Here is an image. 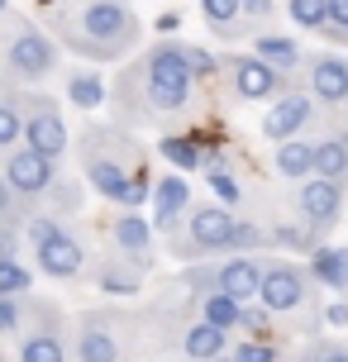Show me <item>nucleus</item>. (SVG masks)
I'll use <instances>...</instances> for the list:
<instances>
[{"label": "nucleus", "mask_w": 348, "mask_h": 362, "mask_svg": "<svg viewBox=\"0 0 348 362\" xmlns=\"http://www.w3.org/2000/svg\"><path fill=\"white\" fill-rule=\"evenodd\" d=\"M196 100V76L186 62V43L177 38H158L139 62L120 67L110 81V105L120 124H163L172 115H186Z\"/></svg>", "instance_id": "f257e3e1"}, {"label": "nucleus", "mask_w": 348, "mask_h": 362, "mask_svg": "<svg viewBox=\"0 0 348 362\" xmlns=\"http://www.w3.org/2000/svg\"><path fill=\"white\" fill-rule=\"evenodd\" d=\"M76 158H81V181L115 210H139L153 191L148 158L124 124H86L76 139Z\"/></svg>", "instance_id": "f03ea898"}, {"label": "nucleus", "mask_w": 348, "mask_h": 362, "mask_svg": "<svg viewBox=\"0 0 348 362\" xmlns=\"http://www.w3.org/2000/svg\"><path fill=\"white\" fill-rule=\"evenodd\" d=\"M48 29L57 48H72L95 67L120 62L139 43V19L124 0H57L48 10Z\"/></svg>", "instance_id": "7ed1b4c3"}, {"label": "nucleus", "mask_w": 348, "mask_h": 362, "mask_svg": "<svg viewBox=\"0 0 348 362\" xmlns=\"http://www.w3.org/2000/svg\"><path fill=\"white\" fill-rule=\"evenodd\" d=\"M0 24H5L0 29V81L19 90L48 81L57 72V62H62L57 38L24 15H0Z\"/></svg>", "instance_id": "20e7f679"}, {"label": "nucleus", "mask_w": 348, "mask_h": 362, "mask_svg": "<svg viewBox=\"0 0 348 362\" xmlns=\"http://www.w3.org/2000/svg\"><path fill=\"white\" fill-rule=\"evenodd\" d=\"M72 358V325L57 300L24 296V329L15 339V362H67Z\"/></svg>", "instance_id": "39448f33"}, {"label": "nucleus", "mask_w": 348, "mask_h": 362, "mask_svg": "<svg viewBox=\"0 0 348 362\" xmlns=\"http://www.w3.org/2000/svg\"><path fill=\"white\" fill-rule=\"evenodd\" d=\"M234 210L220 205V200H205V205H191L182 219V229L167 238L172 257L182 262H205V257H224L234 248Z\"/></svg>", "instance_id": "423d86ee"}, {"label": "nucleus", "mask_w": 348, "mask_h": 362, "mask_svg": "<svg viewBox=\"0 0 348 362\" xmlns=\"http://www.w3.org/2000/svg\"><path fill=\"white\" fill-rule=\"evenodd\" d=\"M129 320L120 310H86L72 325V362H124Z\"/></svg>", "instance_id": "0eeeda50"}, {"label": "nucleus", "mask_w": 348, "mask_h": 362, "mask_svg": "<svg viewBox=\"0 0 348 362\" xmlns=\"http://www.w3.org/2000/svg\"><path fill=\"white\" fill-rule=\"evenodd\" d=\"M19 105H24V148L62 163L67 148H72V129L62 119V105L43 90H19Z\"/></svg>", "instance_id": "6e6552de"}, {"label": "nucleus", "mask_w": 348, "mask_h": 362, "mask_svg": "<svg viewBox=\"0 0 348 362\" xmlns=\"http://www.w3.org/2000/svg\"><path fill=\"white\" fill-rule=\"evenodd\" d=\"M0 172H5V181H10V191H15V200L24 205V210H38V200L48 196V186L57 181V172L62 167L53 163V158H43V153H34V148H10L5 153V163H0Z\"/></svg>", "instance_id": "1a4fd4ad"}, {"label": "nucleus", "mask_w": 348, "mask_h": 362, "mask_svg": "<svg viewBox=\"0 0 348 362\" xmlns=\"http://www.w3.org/2000/svg\"><path fill=\"white\" fill-rule=\"evenodd\" d=\"M311 272L301 267V262H291V257H272L267 267H262V286H257V305L272 310V315H291V310H301L306 300H311Z\"/></svg>", "instance_id": "9d476101"}, {"label": "nucleus", "mask_w": 348, "mask_h": 362, "mask_svg": "<svg viewBox=\"0 0 348 362\" xmlns=\"http://www.w3.org/2000/svg\"><path fill=\"white\" fill-rule=\"evenodd\" d=\"M315 100L306 86H282L272 95V105H267V115H262V134L272 139V144H286V139H301L306 129H311L315 119Z\"/></svg>", "instance_id": "9b49d317"}, {"label": "nucleus", "mask_w": 348, "mask_h": 362, "mask_svg": "<svg viewBox=\"0 0 348 362\" xmlns=\"http://www.w3.org/2000/svg\"><path fill=\"white\" fill-rule=\"evenodd\" d=\"M34 267L43 276H53V281H81L86 272H91V257L81 248V238L62 224L57 234H48L43 243H34Z\"/></svg>", "instance_id": "f8f14e48"}, {"label": "nucleus", "mask_w": 348, "mask_h": 362, "mask_svg": "<svg viewBox=\"0 0 348 362\" xmlns=\"http://www.w3.org/2000/svg\"><path fill=\"white\" fill-rule=\"evenodd\" d=\"M296 215L306 219L315 234H330L344 219V181H325V177L296 181Z\"/></svg>", "instance_id": "ddd939ff"}, {"label": "nucleus", "mask_w": 348, "mask_h": 362, "mask_svg": "<svg viewBox=\"0 0 348 362\" xmlns=\"http://www.w3.org/2000/svg\"><path fill=\"white\" fill-rule=\"evenodd\" d=\"M220 72L229 76V90H234L243 105H262V100H272L277 90L286 86V76L277 72V67H267L262 57H253V53H238V57H229V62H220Z\"/></svg>", "instance_id": "4468645a"}, {"label": "nucleus", "mask_w": 348, "mask_h": 362, "mask_svg": "<svg viewBox=\"0 0 348 362\" xmlns=\"http://www.w3.org/2000/svg\"><path fill=\"white\" fill-rule=\"evenodd\" d=\"M306 90L320 110H348V57L320 53L306 62Z\"/></svg>", "instance_id": "2eb2a0df"}, {"label": "nucleus", "mask_w": 348, "mask_h": 362, "mask_svg": "<svg viewBox=\"0 0 348 362\" xmlns=\"http://www.w3.org/2000/svg\"><path fill=\"white\" fill-rule=\"evenodd\" d=\"M148 200H153V234L172 238L177 229H182L186 210H191V181H186L182 172L153 177V191H148Z\"/></svg>", "instance_id": "dca6fc26"}, {"label": "nucleus", "mask_w": 348, "mask_h": 362, "mask_svg": "<svg viewBox=\"0 0 348 362\" xmlns=\"http://www.w3.org/2000/svg\"><path fill=\"white\" fill-rule=\"evenodd\" d=\"M105 234H110V253H124L129 262L153 267V238H158L153 234V219H144L139 210H115Z\"/></svg>", "instance_id": "f3484780"}, {"label": "nucleus", "mask_w": 348, "mask_h": 362, "mask_svg": "<svg viewBox=\"0 0 348 362\" xmlns=\"http://www.w3.org/2000/svg\"><path fill=\"white\" fill-rule=\"evenodd\" d=\"M262 267H267V253H224V262H215V291L248 305V300H257Z\"/></svg>", "instance_id": "a211bd4d"}, {"label": "nucleus", "mask_w": 348, "mask_h": 362, "mask_svg": "<svg viewBox=\"0 0 348 362\" xmlns=\"http://www.w3.org/2000/svg\"><path fill=\"white\" fill-rule=\"evenodd\" d=\"M144 272L139 262H129L124 253H105V257H95V267H91V281L100 296H139L144 291Z\"/></svg>", "instance_id": "6ab92c4d"}, {"label": "nucleus", "mask_w": 348, "mask_h": 362, "mask_svg": "<svg viewBox=\"0 0 348 362\" xmlns=\"http://www.w3.org/2000/svg\"><path fill=\"white\" fill-rule=\"evenodd\" d=\"M272 167L282 181H306L315 177V139H286V144H272Z\"/></svg>", "instance_id": "aec40b11"}, {"label": "nucleus", "mask_w": 348, "mask_h": 362, "mask_svg": "<svg viewBox=\"0 0 348 362\" xmlns=\"http://www.w3.org/2000/svg\"><path fill=\"white\" fill-rule=\"evenodd\" d=\"M177 348H182L191 362H210V358H224V353H229V334L215 329V325H205V320H191V325L182 329Z\"/></svg>", "instance_id": "412c9836"}, {"label": "nucleus", "mask_w": 348, "mask_h": 362, "mask_svg": "<svg viewBox=\"0 0 348 362\" xmlns=\"http://www.w3.org/2000/svg\"><path fill=\"white\" fill-rule=\"evenodd\" d=\"M311 281L315 286H325V291H348V248H330V243H320L311 253Z\"/></svg>", "instance_id": "4be33fe9"}, {"label": "nucleus", "mask_w": 348, "mask_h": 362, "mask_svg": "<svg viewBox=\"0 0 348 362\" xmlns=\"http://www.w3.org/2000/svg\"><path fill=\"white\" fill-rule=\"evenodd\" d=\"M253 57H262L267 67H277L282 76H291L301 62H306V53H301V43H296L291 34H253Z\"/></svg>", "instance_id": "5701e85b"}, {"label": "nucleus", "mask_w": 348, "mask_h": 362, "mask_svg": "<svg viewBox=\"0 0 348 362\" xmlns=\"http://www.w3.org/2000/svg\"><path fill=\"white\" fill-rule=\"evenodd\" d=\"M315 177L325 181H348V124L315 139Z\"/></svg>", "instance_id": "b1692460"}, {"label": "nucleus", "mask_w": 348, "mask_h": 362, "mask_svg": "<svg viewBox=\"0 0 348 362\" xmlns=\"http://www.w3.org/2000/svg\"><path fill=\"white\" fill-rule=\"evenodd\" d=\"M62 90H67V100H72L76 110H100V105H105V95H110L100 67H72L67 81H62Z\"/></svg>", "instance_id": "393cba45"}, {"label": "nucleus", "mask_w": 348, "mask_h": 362, "mask_svg": "<svg viewBox=\"0 0 348 362\" xmlns=\"http://www.w3.org/2000/svg\"><path fill=\"white\" fill-rule=\"evenodd\" d=\"M158 153H163V163H172L182 177L205 167V144H201V139H191V134H163Z\"/></svg>", "instance_id": "a878e982"}, {"label": "nucleus", "mask_w": 348, "mask_h": 362, "mask_svg": "<svg viewBox=\"0 0 348 362\" xmlns=\"http://www.w3.org/2000/svg\"><path fill=\"white\" fill-rule=\"evenodd\" d=\"M267 238H272V248H282V257L286 253H306L311 257L315 248H320V234H315L306 219H277L272 229H267Z\"/></svg>", "instance_id": "bb28decb"}, {"label": "nucleus", "mask_w": 348, "mask_h": 362, "mask_svg": "<svg viewBox=\"0 0 348 362\" xmlns=\"http://www.w3.org/2000/svg\"><path fill=\"white\" fill-rule=\"evenodd\" d=\"M196 320H205V325L224 329V334H234L238 329V315H243V305H238L234 296H224V291H205V296H196Z\"/></svg>", "instance_id": "cd10ccee"}, {"label": "nucleus", "mask_w": 348, "mask_h": 362, "mask_svg": "<svg viewBox=\"0 0 348 362\" xmlns=\"http://www.w3.org/2000/svg\"><path fill=\"white\" fill-rule=\"evenodd\" d=\"M81 200H86V186L76 177H67V172H57V181L48 186V196L38 200L48 215H57V219H67V215H76L81 210Z\"/></svg>", "instance_id": "c85d7f7f"}, {"label": "nucleus", "mask_w": 348, "mask_h": 362, "mask_svg": "<svg viewBox=\"0 0 348 362\" xmlns=\"http://www.w3.org/2000/svg\"><path fill=\"white\" fill-rule=\"evenodd\" d=\"M24 144V105H19V86H0V153Z\"/></svg>", "instance_id": "c756f323"}, {"label": "nucleus", "mask_w": 348, "mask_h": 362, "mask_svg": "<svg viewBox=\"0 0 348 362\" xmlns=\"http://www.w3.org/2000/svg\"><path fill=\"white\" fill-rule=\"evenodd\" d=\"M201 15H205V24L215 29L220 38H234V34H243V5L238 0H201Z\"/></svg>", "instance_id": "7c9ffc66"}, {"label": "nucleus", "mask_w": 348, "mask_h": 362, "mask_svg": "<svg viewBox=\"0 0 348 362\" xmlns=\"http://www.w3.org/2000/svg\"><path fill=\"white\" fill-rule=\"evenodd\" d=\"M286 15H291L296 29L325 34V24H330V0H286Z\"/></svg>", "instance_id": "2f4dec72"}, {"label": "nucleus", "mask_w": 348, "mask_h": 362, "mask_svg": "<svg viewBox=\"0 0 348 362\" xmlns=\"http://www.w3.org/2000/svg\"><path fill=\"white\" fill-rule=\"evenodd\" d=\"M272 248V238H267V229L257 224V219H234V248L229 253H267Z\"/></svg>", "instance_id": "473e14b6"}, {"label": "nucleus", "mask_w": 348, "mask_h": 362, "mask_svg": "<svg viewBox=\"0 0 348 362\" xmlns=\"http://www.w3.org/2000/svg\"><path fill=\"white\" fill-rule=\"evenodd\" d=\"M34 291V272L19 257H0V296H29Z\"/></svg>", "instance_id": "72a5a7b5"}, {"label": "nucleus", "mask_w": 348, "mask_h": 362, "mask_svg": "<svg viewBox=\"0 0 348 362\" xmlns=\"http://www.w3.org/2000/svg\"><path fill=\"white\" fill-rule=\"evenodd\" d=\"M229 358L234 362H282V348L272 339H243V344L229 348Z\"/></svg>", "instance_id": "f704fd0d"}, {"label": "nucleus", "mask_w": 348, "mask_h": 362, "mask_svg": "<svg viewBox=\"0 0 348 362\" xmlns=\"http://www.w3.org/2000/svg\"><path fill=\"white\" fill-rule=\"evenodd\" d=\"M238 329H243L248 339H272V310H262L257 300H248L243 315H238Z\"/></svg>", "instance_id": "c9c22d12"}, {"label": "nucleus", "mask_w": 348, "mask_h": 362, "mask_svg": "<svg viewBox=\"0 0 348 362\" xmlns=\"http://www.w3.org/2000/svg\"><path fill=\"white\" fill-rule=\"evenodd\" d=\"M24 329V296H0V339L15 344Z\"/></svg>", "instance_id": "e433bc0d"}, {"label": "nucleus", "mask_w": 348, "mask_h": 362, "mask_svg": "<svg viewBox=\"0 0 348 362\" xmlns=\"http://www.w3.org/2000/svg\"><path fill=\"white\" fill-rule=\"evenodd\" d=\"M296 362H348V344H339V339H311Z\"/></svg>", "instance_id": "4c0bfd02"}, {"label": "nucleus", "mask_w": 348, "mask_h": 362, "mask_svg": "<svg viewBox=\"0 0 348 362\" xmlns=\"http://www.w3.org/2000/svg\"><path fill=\"white\" fill-rule=\"evenodd\" d=\"M186 62H191V76H196V86H201V81H210V76H220V57L205 53V48H196V43H186Z\"/></svg>", "instance_id": "58836bf2"}, {"label": "nucleus", "mask_w": 348, "mask_h": 362, "mask_svg": "<svg viewBox=\"0 0 348 362\" xmlns=\"http://www.w3.org/2000/svg\"><path fill=\"white\" fill-rule=\"evenodd\" d=\"M325 38L348 43V0H330V24H325Z\"/></svg>", "instance_id": "ea45409f"}, {"label": "nucleus", "mask_w": 348, "mask_h": 362, "mask_svg": "<svg viewBox=\"0 0 348 362\" xmlns=\"http://www.w3.org/2000/svg\"><path fill=\"white\" fill-rule=\"evenodd\" d=\"M24 215H29V210L15 200L10 181H5V172H0V219H5V224H24Z\"/></svg>", "instance_id": "a19ab883"}, {"label": "nucleus", "mask_w": 348, "mask_h": 362, "mask_svg": "<svg viewBox=\"0 0 348 362\" xmlns=\"http://www.w3.org/2000/svg\"><path fill=\"white\" fill-rule=\"evenodd\" d=\"M243 5V19H267L272 15V0H238Z\"/></svg>", "instance_id": "79ce46f5"}, {"label": "nucleus", "mask_w": 348, "mask_h": 362, "mask_svg": "<svg viewBox=\"0 0 348 362\" xmlns=\"http://www.w3.org/2000/svg\"><path fill=\"white\" fill-rule=\"evenodd\" d=\"M325 325H334V329H348V300H334V305L325 310Z\"/></svg>", "instance_id": "37998d69"}, {"label": "nucleus", "mask_w": 348, "mask_h": 362, "mask_svg": "<svg viewBox=\"0 0 348 362\" xmlns=\"http://www.w3.org/2000/svg\"><path fill=\"white\" fill-rule=\"evenodd\" d=\"M153 29H158L163 38H172L177 29H182V15H177V10H167V15H158V24H153Z\"/></svg>", "instance_id": "c03bdc74"}, {"label": "nucleus", "mask_w": 348, "mask_h": 362, "mask_svg": "<svg viewBox=\"0 0 348 362\" xmlns=\"http://www.w3.org/2000/svg\"><path fill=\"white\" fill-rule=\"evenodd\" d=\"M34 5H43V10H53V5H57V0H34Z\"/></svg>", "instance_id": "a18cd8bd"}, {"label": "nucleus", "mask_w": 348, "mask_h": 362, "mask_svg": "<svg viewBox=\"0 0 348 362\" xmlns=\"http://www.w3.org/2000/svg\"><path fill=\"white\" fill-rule=\"evenodd\" d=\"M0 15H10V0H0Z\"/></svg>", "instance_id": "49530a36"}, {"label": "nucleus", "mask_w": 348, "mask_h": 362, "mask_svg": "<svg viewBox=\"0 0 348 362\" xmlns=\"http://www.w3.org/2000/svg\"><path fill=\"white\" fill-rule=\"evenodd\" d=\"M210 362H234V358H229V353H224V358H210Z\"/></svg>", "instance_id": "de8ad7c7"}]
</instances>
